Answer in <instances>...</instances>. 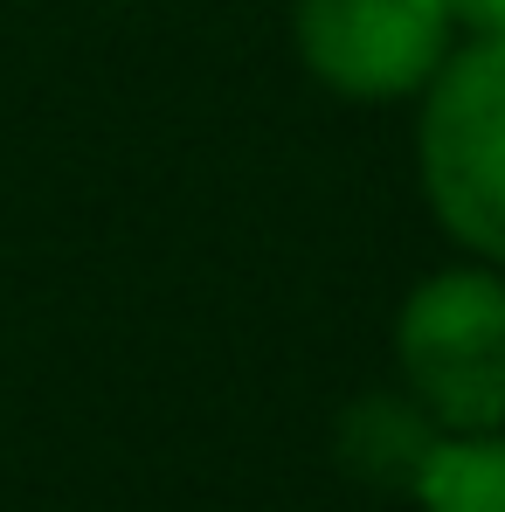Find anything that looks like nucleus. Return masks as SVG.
Listing matches in <instances>:
<instances>
[{
  "label": "nucleus",
  "instance_id": "obj_6",
  "mask_svg": "<svg viewBox=\"0 0 505 512\" xmlns=\"http://www.w3.org/2000/svg\"><path fill=\"white\" fill-rule=\"evenodd\" d=\"M443 7H450V21H464L478 35H505V0H443Z\"/></svg>",
  "mask_w": 505,
  "mask_h": 512
},
{
  "label": "nucleus",
  "instance_id": "obj_3",
  "mask_svg": "<svg viewBox=\"0 0 505 512\" xmlns=\"http://www.w3.org/2000/svg\"><path fill=\"white\" fill-rule=\"evenodd\" d=\"M298 49L339 97H402L443 70V0H298Z\"/></svg>",
  "mask_w": 505,
  "mask_h": 512
},
{
  "label": "nucleus",
  "instance_id": "obj_1",
  "mask_svg": "<svg viewBox=\"0 0 505 512\" xmlns=\"http://www.w3.org/2000/svg\"><path fill=\"white\" fill-rule=\"evenodd\" d=\"M395 353L409 395L443 436L505 423V284L492 270H443L402 305Z\"/></svg>",
  "mask_w": 505,
  "mask_h": 512
},
{
  "label": "nucleus",
  "instance_id": "obj_4",
  "mask_svg": "<svg viewBox=\"0 0 505 512\" xmlns=\"http://www.w3.org/2000/svg\"><path fill=\"white\" fill-rule=\"evenodd\" d=\"M416 499L422 512H505V436H436Z\"/></svg>",
  "mask_w": 505,
  "mask_h": 512
},
{
  "label": "nucleus",
  "instance_id": "obj_5",
  "mask_svg": "<svg viewBox=\"0 0 505 512\" xmlns=\"http://www.w3.org/2000/svg\"><path fill=\"white\" fill-rule=\"evenodd\" d=\"M346 464L367 471L374 485H416L429 450H436V429H422V409H395V402H367L346 416L339 436Z\"/></svg>",
  "mask_w": 505,
  "mask_h": 512
},
{
  "label": "nucleus",
  "instance_id": "obj_2",
  "mask_svg": "<svg viewBox=\"0 0 505 512\" xmlns=\"http://www.w3.org/2000/svg\"><path fill=\"white\" fill-rule=\"evenodd\" d=\"M422 180L443 229L505 263V35L443 56L422 111Z\"/></svg>",
  "mask_w": 505,
  "mask_h": 512
}]
</instances>
